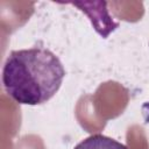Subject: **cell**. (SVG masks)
Here are the masks:
<instances>
[{"mask_svg":"<svg viewBox=\"0 0 149 149\" xmlns=\"http://www.w3.org/2000/svg\"><path fill=\"white\" fill-rule=\"evenodd\" d=\"M73 149H128L119 141L102 134H93L80 141Z\"/></svg>","mask_w":149,"mask_h":149,"instance_id":"7a4b0ae2","label":"cell"},{"mask_svg":"<svg viewBox=\"0 0 149 149\" xmlns=\"http://www.w3.org/2000/svg\"><path fill=\"white\" fill-rule=\"evenodd\" d=\"M65 70L49 49L33 47L13 50L2 68V86L20 105H41L61 88Z\"/></svg>","mask_w":149,"mask_h":149,"instance_id":"6da1fadb","label":"cell"}]
</instances>
